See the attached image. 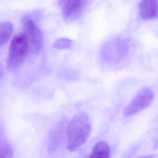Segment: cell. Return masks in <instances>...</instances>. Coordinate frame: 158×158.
<instances>
[{"label": "cell", "instance_id": "cell-1", "mask_svg": "<svg viewBox=\"0 0 158 158\" xmlns=\"http://www.w3.org/2000/svg\"><path fill=\"white\" fill-rule=\"evenodd\" d=\"M91 132L89 116L84 112L73 117L67 129V148L73 151L83 146L88 139Z\"/></svg>", "mask_w": 158, "mask_h": 158}, {"label": "cell", "instance_id": "cell-2", "mask_svg": "<svg viewBox=\"0 0 158 158\" xmlns=\"http://www.w3.org/2000/svg\"><path fill=\"white\" fill-rule=\"evenodd\" d=\"M29 51L28 43L23 33L18 34L14 37L10 46L8 57V65L11 69L19 67L25 59Z\"/></svg>", "mask_w": 158, "mask_h": 158}, {"label": "cell", "instance_id": "cell-3", "mask_svg": "<svg viewBox=\"0 0 158 158\" xmlns=\"http://www.w3.org/2000/svg\"><path fill=\"white\" fill-rule=\"evenodd\" d=\"M23 23V33L26 37L29 51L33 53L39 52L43 45V36L41 29L35 21L28 16H24Z\"/></svg>", "mask_w": 158, "mask_h": 158}, {"label": "cell", "instance_id": "cell-4", "mask_svg": "<svg viewBox=\"0 0 158 158\" xmlns=\"http://www.w3.org/2000/svg\"><path fill=\"white\" fill-rule=\"evenodd\" d=\"M153 94L148 88L142 89L124 110L125 116L134 115L148 107L153 99Z\"/></svg>", "mask_w": 158, "mask_h": 158}, {"label": "cell", "instance_id": "cell-5", "mask_svg": "<svg viewBox=\"0 0 158 158\" xmlns=\"http://www.w3.org/2000/svg\"><path fill=\"white\" fill-rule=\"evenodd\" d=\"M59 2L64 19L67 22H72L81 15L85 10L87 1L65 0Z\"/></svg>", "mask_w": 158, "mask_h": 158}, {"label": "cell", "instance_id": "cell-6", "mask_svg": "<svg viewBox=\"0 0 158 158\" xmlns=\"http://www.w3.org/2000/svg\"><path fill=\"white\" fill-rule=\"evenodd\" d=\"M140 17L145 20L155 19L158 17V1L155 0L142 1L139 4Z\"/></svg>", "mask_w": 158, "mask_h": 158}, {"label": "cell", "instance_id": "cell-7", "mask_svg": "<svg viewBox=\"0 0 158 158\" xmlns=\"http://www.w3.org/2000/svg\"><path fill=\"white\" fill-rule=\"evenodd\" d=\"M110 149L106 142L99 141L92 148L89 158H110Z\"/></svg>", "mask_w": 158, "mask_h": 158}, {"label": "cell", "instance_id": "cell-8", "mask_svg": "<svg viewBox=\"0 0 158 158\" xmlns=\"http://www.w3.org/2000/svg\"><path fill=\"white\" fill-rule=\"evenodd\" d=\"M13 31V26L9 22H5L0 25V45H4L10 39Z\"/></svg>", "mask_w": 158, "mask_h": 158}, {"label": "cell", "instance_id": "cell-9", "mask_svg": "<svg viewBox=\"0 0 158 158\" xmlns=\"http://www.w3.org/2000/svg\"><path fill=\"white\" fill-rule=\"evenodd\" d=\"M14 149L12 145L8 142H4L1 145L0 158H12Z\"/></svg>", "mask_w": 158, "mask_h": 158}, {"label": "cell", "instance_id": "cell-10", "mask_svg": "<svg viewBox=\"0 0 158 158\" xmlns=\"http://www.w3.org/2000/svg\"><path fill=\"white\" fill-rule=\"evenodd\" d=\"M73 45V41L68 39L60 38L56 40L53 44L54 48L58 49L70 48Z\"/></svg>", "mask_w": 158, "mask_h": 158}, {"label": "cell", "instance_id": "cell-11", "mask_svg": "<svg viewBox=\"0 0 158 158\" xmlns=\"http://www.w3.org/2000/svg\"><path fill=\"white\" fill-rule=\"evenodd\" d=\"M138 158H153L152 155H148V156H143V157H139Z\"/></svg>", "mask_w": 158, "mask_h": 158}]
</instances>
